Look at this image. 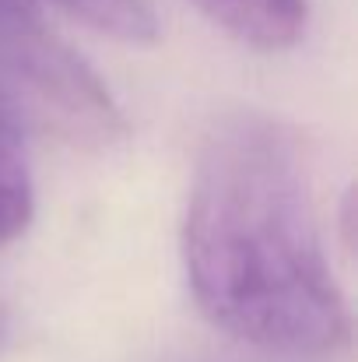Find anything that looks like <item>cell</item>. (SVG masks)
<instances>
[{"mask_svg":"<svg viewBox=\"0 0 358 362\" xmlns=\"http://www.w3.org/2000/svg\"><path fill=\"white\" fill-rule=\"evenodd\" d=\"M183 264L201 313L263 352L330 356L352 320L313 211L302 137L239 113L208 134L183 222Z\"/></svg>","mask_w":358,"mask_h":362,"instance_id":"6da1fadb","label":"cell"},{"mask_svg":"<svg viewBox=\"0 0 358 362\" xmlns=\"http://www.w3.org/2000/svg\"><path fill=\"white\" fill-rule=\"evenodd\" d=\"M0 123L21 137L42 134L88 148L123 137V113L106 85L42 21L0 35Z\"/></svg>","mask_w":358,"mask_h":362,"instance_id":"7a4b0ae2","label":"cell"},{"mask_svg":"<svg viewBox=\"0 0 358 362\" xmlns=\"http://www.w3.org/2000/svg\"><path fill=\"white\" fill-rule=\"evenodd\" d=\"M201 14H208L218 28L232 39L263 49L281 53L306 35L309 0H190Z\"/></svg>","mask_w":358,"mask_h":362,"instance_id":"3957f363","label":"cell"},{"mask_svg":"<svg viewBox=\"0 0 358 362\" xmlns=\"http://www.w3.org/2000/svg\"><path fill=\"white\" fill-rule=\"evenodd\" d=\"M21 141V134L0 123V246L25 236L35 215V187Z\"/></svg>","mask_w":358,"mask_h":362,"instance_id":"277c9868","label":"cell"},{"mask_svg":"<svg viewBox=\"0 0 358 362\" xmlns=\"http://www.w3.org/2000/svg\"><path fill=\"white\" fill-rule=\"evenodd\" d=\"M81 25L117 39V42H155L158 39V14L151 0H49Z\"/></svg>","mask_w":358,"mask_h":362,"instance_id":"5b68a950","label":"cell"},{"mask_svg":"<svg viewBox=\"0 0 358 362\" xmlns=\"http://www.w3.org/2000/svg\"><path fill=\"white\" fill-rule=\"evenodd\" d=\"M35 21H39L35 0H0V35L18 32V28H28Z\"/></svg>","mask_w":358,"mask_h":362,"instance_id":"8992f818","label":"cell"},{"mask_svg":"<svg viewBox=\"0 0 358 362\" xmlns=\"http://www.w3.org/2000/svg\"><path fill=\"white\" fill-rule=\"evenodd\" d=\"M0 338H4V313H0Z\"/></svg>","mask_w":358,"mask_h":362,"instance_id":"52a82bcc","label":"cell"}]
</instances>
